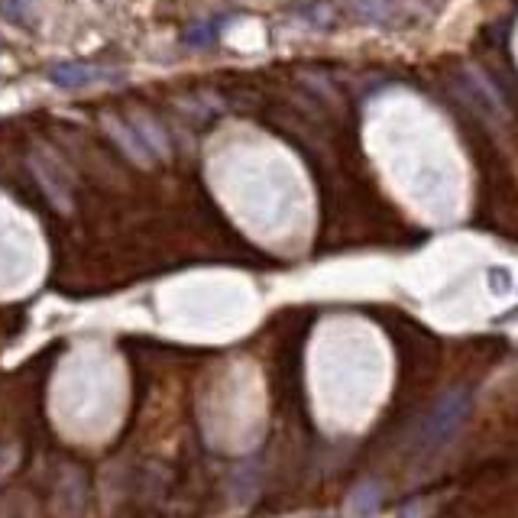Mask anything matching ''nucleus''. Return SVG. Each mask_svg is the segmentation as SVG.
<instances>
[{"label": "nucleus", "mask_w": 518, "mask_h": 518, "mask_svg": "<svg viewBox=\"0 0 518 518\" xmlns=\"http://www.w3.org/2000/svg\"><path fill=\"white\" fill-rule=\"evenodd\" d=\"M136 124H140V140H143V146L146 149H153V153H159V156H166V136L159 133V127H156V120H149V117H136Z\"/></svg>", "instance_id": "nucleus-6"}, {"label": "nucleus", "mask_w": 518, "mask_h": 518, "mask_svg": "<svg viewBox=\"0 0 518 518\" xmlns=\"http://www.w3.org/2000/svg\"><path fill=\"white\" fill-rule=\"evenodd\" d=\"M104 127L111 130V136L120 143V149H127V156L136 162V166H149V149L143 146V140L136 136L133 127H127L124 120H117V117H104Z\"/></svg>", "instance_id": "nucleus-3"}, {"label": "nucleus", "mask_w": 518, "mask_h": 518, "mask_svg": "<svg viewBox=\"0 0 518 518\" xmlns=\"http://www.w3.org/2000/svg\"><path fill=\"white\" fill-rule=\"evenodd\" d=\"M470 408H473V395L467 389H454L451 395H444V399L434 405V412L425 421V431H421V438H425L431 451L457 438L460 428L467 425Z\"/></svg>", "instance_id": "nucleus-1"}, {"label": "nucleus", "mask_w": 518, "mask_h": 518, "mask_svg": "<svg viewBox=\"0 0 518 518\" xmlns=\"http://www.w3.org/2000/svg\"><path fill=\"white\" fill-rule=\"evenodd\" d=\"M104 78H114L111 68H101V65H85V62H59L49 68V81L56 88L65 91H81L88 85H98Z\"/></svg>", "instance_id": "nucleus-2"}, {"label": "nucleus", "mask_w": 518, "mask_h": 518, "mask_svg": "<svg viewBox=\"0 0 518 518\" xmlns=\"http://www.w3.org/2000/svg\"><path fill=\"white\" fill-rule=\"evenodd\" d=\"M217 36H221V20H204V23L188 26L182 43L192 46V49H211L217 43Z\"/></svg>", "instance_id": "nucleus-4"}, {"label": "nucleus", "mask_w": 518, "mask_h": 518, "mask_svg": "<svg viewBox=\"0 0 518 518\" xmlns=\"http://www.w3.org/2000/svg\"><path fill=\"white\" fill-rule=\"evenodd\" d=\"M350 506L357 515H373L379 509V486L376 483H360L357 489H353Z\"/></svg>", "instance_id": "nucleus-5"}, {"label": "nucleus", "mask_w": 518, "mask_h": 518, "mask_svg": "<svg viewBox=\"0 0 518 518\" xmlns=\"http://www.w3.org/2000/svg\"><path fill=\"white\" fill-rule=\"evenodd\" d=\"M0 13H4L7 20L20 23V26H30L33 23L30 0H0Z\"/></svg>", "instance_id": "nucleus-8"}, {"label": "nucleus", "mask_w": 518, "mask_h": 518, "mask_svg": "<svg viewBox=\"0 0 518 518\" xmlns=\"http://www.w3.org/2000/svg\"><path fill=\"white\" fill-rule=\"evenodd\" d=\"M298 13L308 20V23H315V26H331L334 23V7L327 4V0H308V4L298 7Z\"/></svg>", "instance_id": "nucleus-7"}]
</instances>
